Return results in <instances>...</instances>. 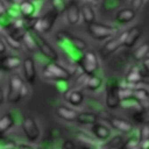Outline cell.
Wrapping results in <instances>:
<instances>
[{
	"label": "cell",
	"instance_id": "8fae6325",
	"mask_svg": "<svg viewBox=\"0 0 149 149\" xmlns=\"http://www.w3.org/2000/svg\"><path fill=\"white\" fill-rule=\"evenodd\" d=\"M120 45H122V42L120 40V37H115V38H109L102 47V49L100 50V55L101 57L106 58L109 55H112L113 52H115L118 50V48H120Z\"/></svg>",
	"mask_w": 149,
	"mask_h": 149
},
{
	"label": "cell",
	"instance_id": "d590c367",
	"mask_svg": "<svg viewBox=\"0 0 149 149\" xmlns=\"http://www.w3.org/2000/svg\"><path fill=\"white\" fill-rule=\"evenodd\" d=\"M132 7H133V9L134 10H136V9H139L141 6H142V3H143V0H132Z\"/></svg>",
	"mask_w": 149,
	"mask_h": 149
},
{
	"label": "cell",
	"instance_id": "ab89813d",
	"mask_svg": "<svg viewBox=\"0 0 149 149\" xmlns=\"http://www.w3.org/2000/svg\"><path fill=\"white\" fill-rule=\"evenodd\" d=\"M7 12V6L5 5V2L2 0H0V14H3Z\"/></svg>",
	"mask_w": 149,
	"mask_h": 149
},
{
	"label": "cell",
	"instance_id": "5b68a950",
	"mask_svg": "<svg viewBox=\"0 0 149 149\" xmlns=\"http://www.w3.org/2000/svg\"><path fill=\"white\" fill-rule=\"evenodd\" d=\"M79 66L81 68L83 72L86 73L87 76H92L95 73V71L99 68V62L98 57L93 51H85L80 61L78 62Z\"/></svg>",
	"mask_w": 149,
	"mask_h": 149
},
{
	"label": "cell",
	"instance_id": "30bf717a",
	"mask_svg": "<svg viewBox=\"0 0 149 149\" xmlns=\"http://www.w3.org/2000/svg\"><path fill=\"white\" fill-rule=\"evenodd\" d=\"M22 66H23V73H24L26 80L30 84L34 83L35 78H36V68H35L34 59L30 58V57L24 58V61L22 63Z\"/></svg>",
	"mask_w": 149,
	"mask_h": 149
},
{
	"label": "cell",
	"instance_id": "7bdbcfd3",
	"mask_svg": "<svg viewBox=\"0 0 149 149\" xmlns=\"http://www.w3.org/2000/svg\"><path fill=\"white\" fill-rule=\"evenodd\" d=\"M86 2H90V3H93V2H95L97 0H85Z\"/></svg>",
	"mask_w": 149,
	"mask_h": 149
},
{
	"label": "cell",
	"instance_id": "b9f144b4",
	"mask_svg": "<svg viewBox=\"0 0 149 149\" xmlns=\"http://www.w3.org/2000/svg\"><path fill=\"white\" fill-rule=\"evenodd\" d=\"M3 102V93H2V90L0 88V105H2Z\"/></svg>",
	"mask_w": 149,
	"mask_h": 149
},
{
	"label": "cell",
	"instance_id": "4316f807",
	"mask_svg": "<svg viewBox=\"0 0 149 149\" xmlns=\"http://www.w3.org/2000/svg\"><path fill=\"white\" fill-rule=\"evenodd\" d=\"M134 98H136L143 105L144 102H149V92L143 87L134 88Z\"/></svg>",
	"mask_w": 149,
	"mask_h": 149
},
{
	"label": "cell",
	"instance_id": "836d02e7",
	"mask_svg": "<svg viewBox=\"0 0 149 149\" xmlns=\"http://www.w3.org/2000/svg\"><path fill=\"white\" fill-rule=\"evenodd\" d=\"M140 137L139 139H130L127 141V143L125 144V149H132V148H135V147H139L140 146Z\"/></svg>",
	"mask_w": 149,
	"mask_h": 149
},
{
	"label": "cell",
	"instance_id": "8992f818",
	"mask_svg": "<svg viewBox=\"0 0 149 149\" xmlns=\"http://www.w3.org/2000/svg\"><path fill=\"white\" fill-rule=\"evenodd\" d=\"M87 30L93 38L99 40V41L109 38L114 34L113 27L104 24V23H98V22H93L91 24H87Z\"/></svg>",
	"mask_w": 149,
	"mask_h": 149
},
{
	"label": "cell",
	"instance_id": "60d3db41",
	"mask_svg": "<svg viewBox=\"0 0 149 149\" xmlns=\"http://www.w3.org/2000/svg\"><path fill=\"white\" fill-rule=\"evenodd\" d=\"M28 94V86L26 85V84H23V86H22V88H21V95L22 97H26Z\"/></svg>",
	"mask_w": 149,
	"mask_h": 149
},
{
	"label": "cell",
	"instance_id": "ac0fdd59",
	"mask_svg": "<svg viewBox=\"0 0 149 149\" xmlns=\"http://www.w3.org/2000/svg\"><path fill=\"white\" fill-rule=\"evenodd\" d=\"M134 17H135V10L132 8H122L118 10V13L115 14V20L120 23L130 22Z\"/></svg>",
	"mask_w": 149,
	"mask_h": 149
},
{
	"label": "cell",
	"instance_id": "1f68e13d",
	"mask_svg": "<svg viewBox=\"0 0 149 149\" xmlns=\"http://www.w3.org/2000/svg\"><path fill=\"white\" fill-rule=\"evenodd\" d=\"M78 139H79L81 142L87 143L88 146H95V144H97L93 139H91L90 136H87L86 134H83V133H79V134H78Z\"/></svg>",
	"mask_w": 149,
	"mask_h": 149
},
{
	"label": "cell",
	"instance_id": "ba28073f",
	"mask_svg": "<svg viewBox=\"0 0 149 149\" xmlns=\"http://www.w3.org/2000/svg\"><path fill=\"white\" fill-rule=\"evenodd\" d=\"M22 129L26 137L34 142L40 137V128L37 126L36 120L33 116H26L22 121Z\"/></svg>",
	"mask_w": 149,
	"mask_h": 149
},
{
	"label": "cell",
	"instance_id": "ee69618b",
	"mask_svg": "<svg viewBox=\"0 0 149 149\" xmlns=\"http://www.w3.org/2000/svg\"><path fill=\"white\" fill-rule=\"evenodd\" d=\"M146 81H147V83H148V84H149V77H148V79H147V80H146Z\"/></svg>",
	"mask_w": 149,
	"mask_h": 149
},
{
	"label": "cell",
	"instance_id": "cb8c5ba5",
	"mask_svg": "<svg viewBox=\"0 0 149 149\" xmlns=\"http://www.w3.org/2000/svg\"><path fill=\"white\" fill-rule=\"evenodd\" d=\"M22 42H23V44L27 47V49H28L29 51H35V50L37 49L36 41H35V38H34V36H33V33H31L30 30L27 31V34H26L24 37L22 38Z\"/></svg>",
	"mask_w": 149,
	"mask_h": 149
},
{
	"label": "cell",
	"instance_id": "ffe728a7",
	"mask_svg": "<svg viewBox=\"0 0 149 149\" xmlns=\"http://www.w3.org/2000/svg\"><path fill=\"white\" fill-rule=\"evenodd\" d=\"M78 123L81 125H88V123H95L98 121V115L95 113H90V112H83V113H78L77 120Z\"/></svg>",
	"mask_w": 149,
	"mask_h": 149
},
{
	"label": "cell",
	"instance_id": "d4e9b609",
	"mask_svg": "<svg viewBox=\"0 0 149 149\" xmlns=\"http://www.w3.org/2000/svg\"><path fill=\"white\" fill-rule=\"evenodd\" d=\"M149 54V43H142L140 47L136 48L134 51V58L137 61H143Z\"/></svg>",
	"mask_w": 149,
	"mask_h": 149
},
{
	"label": "cell",
	"instance_id": "74e56055",
	"mask_svg": "<svg viewBox=\"0 0 149 149\" xmlns=\"http://www.w3.org/2000/svg\"><path fill=\"white\" fill-rule=\"evenodd\" d=\"M140 149H149V140H143L140 142Z\"/></svg>",
	"mask_w": 149,
	"mask_h": 149
},
{
	"label": "cell",
	"instance_id": "7a4b0ae2",
	"mask_svg": "<svg viewBox=\"0 0 149 149\" xmlns=\"http://www.w3.org/2000/svg\"><path fill=\"white\" fill-rule=\"evenodd\" d=\"M43 76L52 80H68L71 76L70 71L63 68L62 65L56 64V62H50L43 68Z\"/></svg>",
	"mask_w": 149,
	"mask_h": 149
},
{
	"label": "cell",
	"instance_id": "6da1fadb",
	"mask_svg": "<svg viewBox=\"0 0 149 149\" xmlns=\"http://www.w3.org/2000/svg\"><path fill=\"white\" fill-rule=\"evenodd\" d=\"M57 16H58V12L52 8L50 10H48L43 16L37 17L34 21V24H33L31 29H34V30H36V31H38L41 34L42 33H48L54 27Z\"/></svg>",
	"mask_w": 149,
	"mask_h": 149
},
{
	"label": "cell",
	"instance_id": "e0dca14e",
	"mask_svg": "<svg viewBox=\"0 0 149 149\" xmlns=\"http://www.w3.org/2000/svg\"><path fill=\"white\" fill-rule=\"evenodd\" d=\"M92 133L94 134V136L99 140H107L111 135V130L108 127H106L105 125H101V123H93L92 126Z\"/></svg>",
	"mask_w": 149,
	"mask_h": 149
},
{
	"label": "cell",
	"instance_id": "52a82bcc",
	"mask_svg": "<svg viewBox=\"0 0 149 149\" xmlns=\"http://www.w3.org/2000/svg\"><path fill=\"white\" fill-rule=\"evenodd\" d=\"M9 87H8V101L12 104H16L21 98V88L23 86V81L19 76H12L9 78Z\"/></svg>",
	"mask_w": 149,
	"mask_h": 149
},
{
	"label": "cell",
	"instance_id": "4dcf8cb0",
	"mask_svg": "<svg viewBox=\"0 0 149 149\" xmlns=\"http://www.w3.org/2000/svg\"><path fill=\"white\" fill-rule=\"evenodd\" d=\"M51 5L54 9H56L57 12H62V10H65L68 3H65L64 0H51Z\"/></svg>",
	"mask_w": 149,
	"mask_h": 149
},
{
	"label": "cell",
	"instance_id": "d6986e66",
	"mask_svg": "<svg viewBox=\"0 0 149 149\" xmlns=\"http://www.w3.org/2000/svg\"><path fill=\"white\" fill-rule=\"evenodd\" d=\"M0 64H1V68L5 70H13L20 66L21 61L16 56H6L0 58Z\"/></svg>",
	"mask_w": 149,
	"mask_h": 149
},
{
	"label": "cell",
	"instance_id": "9c48e42d",
	"mask_svg": "<svg viewBox=\"0 0 149 149\" xmlns=\"http://www.w3.org/2000/svg\"><path fill=\"white\" fill-rule=\"evenodd\" d=\"M65 16L69 24H77L81 17V9L74 1H70L65 8Z\"/></svg>",
	"mask_w": 149,
	"mask_h": 149
},
{
	"label": "cell",
	"instance_id": "277c9868",
	"mask_svg": "<svg viewBox=\"0 0 149 149\" xmlns=\"http://www.w3.org/2000/svg\"><path fill=\"white\" fill-rule=\"evenodd\" d=\"M119 83L115 78H109L106 83V105L109 108H116L120 105Z\"/></svg>",
	"mask_w": 149,
	"mask_h": 149
},
{
	"label": "cell",
	"instance_id": "7c38bea8",
	"mask_svg": "<svg viewBox=\"0 0 149 149\" xmlns=\"http://www.w3.org/2000/svg\"><path fill=\"white\" fill-rule=\"evenodd\" d=\"M36 1V0H35ZM33 0H23L19 3L21 15L26 19H33L38 10H36V3Z\"/></svg>",
	"mask_w": 149,
	"mask_h": 149
},
{
	"label": "cell",
	"instance_id": "d6a6232c",
	"mask_svg": "<svg viewBox=\"0 0 149 149\" xmlns=\"http://www.w3.org/2000/svg\"><path fill=\"white\" fill-rule=\"evenodd\" d=\"M140 140H149V125H143L140 130Z\"/></svg>",
	"mask_w": 149,
	"mask_h": 149
},
{
	"label": "cell",
	"instance_id": "e575fe53",
	"mask_svg": "<svg viewBox=\"0 0 149 149\" xmlns=\"http://www.w3.org/2000/svg\"><path fill=\"white\" fill-rule=\"evenodd\" d=\"M63 149H76V146L71 140H66L63 144Z\"/></svg>",
	"mask_w": 149,
	"mask_h": 149
},
{
	"label": "cell",
	"instance_id": "7402d4cb",
	"mask_svg": "<svg viewBox=\"0 0 149 149\" xmlns=\"http://www.w3.org/2000/svg\"><path fill=\"white\" fill-rule=\"evenodd\" d=\"M14 123V119L10 113H7V114H3L1 118H0V134H3L6 133Z\"/></svg>",
	"mask_w": 149,
	"mask_h": 149
},
{
	"label": "cell",
	"instance_id": "44dd1931",
	"mask_svg": "<svg viewBox=\"0 0 149 149\" xmlns=\"http://www.w3.org/2000/svg\"><path fill=\"white\" fill-rule=\"evenodd\" d=\"M126 80L128 84H139L142 81V74L140 72V69L134 66L130 69V71L127 73Z\"/></svg>",
	"mask_w": 149,
	"mask_h": 149
},
{
	"label": "cell",
	"instance_id": "8d00e7d4",
	"mask_svg": "<svg viewBox=\"0 0 149 149\" xmlns=\"http://www.w3.org/2000/svg\"><path fill=\"white\" fill-rule=\"evenodd\" d=\"M6 49H7V44H6L5 40H2V38L0 37V55L5 54V52H6Z\"/></svg>",
	"mask_w": 149,
	"mask_h": 149
},
{
	"label": "cell",
	"instance_id": "f546056e",
	"mask_svg": "<svg viewBox=\"0 0 149 149\" xmlns=\"http://www.w3.org/2000/svg\"><path fill=\"white\" fill-rule=\"evenodd\" d=\"M7 13L15 20V19H17V17H20V15H21V10H20V6H19V3H12V6L9 7V8H7Z\"/></svg>",
	"mask_w": 149,
	"mask_h": 149
},
{
	"label": "cell",
	"instance_id": "f1b7e54d",
	"mask_svg": "<svg viewBox=\"0 0 149 149\" xmlns=\"http://www.w3.org/2000/svg\"><path fill=\"white\" fill-rule=\"evenodd\" d=\"M3 40H5L6 44L9 45V48H13V49H15V50H20V49H21V43H20V41L13 38L9 34H7V35L3 37Z\"/></svg>",
	"mask_w": 149,
	"mask_h": 149
},
{
	"label": "cell",
	"instance_id": "4fadbf2b",
	"mask_svg": "<svg viewBox=\"0 0 149 149\" xmlns=\"http://www.w3.org/2000/svg\"><path fill=\"white\" fill-rule=\"evenodd\" d=\"M56 114L65 121H74L77 120V116H78V113L74 109L64 105H59L56 107Z\"/></svg>",
	"mask_w": 149,
	"mask_h": 149
},
{
	"label": "cell",
	"instance_id": "603a6c76",
	"mask_svg": "<svg viewBox=\"0 0 149 149\" xmlns=\"http://www.w3.org/2000/svg\"><path fill=\"white\" fill-rule=\"evenodd\" d=\"M83 100H84V94L78 90L71 91L68 94V101L73 106H79L83 102Z\"/></svg>",
	"mask_w": 149,
	"mask_h": 149
},
{
	"label": "cell",
	"instance_id": "f6af8a7d",
	"mask_svg": "<svg viewBox=\"0 0 149 149\" xmlns=\"http://www.w3.org/2000/svg\"><path fill=\"white\" fill-rule=\"evenodd\" d=\"M0 69H1V64H0Z\"/></svg>",
	"mask_w": 149,
	"mask_h": 149
},
{
	"label": "cell",
	"instance_id": "3957f363",
	"mask_svg": "<svg viewBox=\"0 0 149 149\" xmlns=\"http://www.w3.org/2000/svg\"><path fill=\"white\" fill-rule=\"evenodd\" d=\"M30 31L33 33V36H34V38L36 41V44H37V49L41 51V54L44 57H47L48 59H50L52 62H56L58 59V54L51 47V44L44 40V37L41 35V33H38V31L34 30V29H31Z\"/></svg>",
	"mask_w": 149,
	"mask_h": 149
},
{
	"label": "cell",
	"instance_id": "f35d334b",
	"mask_svg": "<svg viewBox=\"0 0 149 149\" xmlns=\"http://www.w3.org/2000/svg\"><path fill=\"white\" fill-rule=\"evenodd\" d=\"M142 64H143V68L149 72V56H147V57L142 61Z\"/></svg>",
	"mask_w": 149,
	"mask_h": 149
},
{
	"label": "cell",
	"instance_id": "484cf974",
	"mask_svg": "<svg viewBox=\"0 0 149 149\" xmlns=\"http://www.w3.org/2000/svg\"><path fill=\"white\" fill-rule=\"evenodd\" d=\"M101 83H102V80H101L100 77H98L95 74H92V76H88L87 77V80H86V84L85 85H86V87L88 90L95 91V90H98L100 87Z\"/></svg>",
	"mask_w": 149,
	"mask_h": 149
},
{
	"label": "cell",
	"instance_id": "5bb4252c",
	"mask_svg": "<svg viewBox=\"0 0 149 149\" xmlns=\"http://www.w3.org/2000/svg\"><path fill=\"white\" fill-rule=\"evenodd\" d=\"M81 17H83V21L86 23V24H91L93 22H95V12L92 7V5L90 2H85L81 7Z\"/></svg>",
	"mask_w": 149,
	"mask_h": 149
},
{
	"label": "cell",
	"instance_id": "2e32d148",
	"mask_svg": "<svg viewBox=\"0 0 149 149\" xmlns=\"http://www.w3.org/2000/svg\"><path fill=\"white\" fill-rule=\"evenodd\" d=\"M141 34H142V31L140 30V28H137V27L130 28L129 30H127V36H126L123 45L127 47V48H132L137 42V40L140 38Z\"/></svg>",
	"mask_w": 149,
	"mask_h": 149
},
{
	"label": "cell",
	"instance_id": "9a60e30c",
	"mask_svg": "<svg viewBox=\"0 0 149 149\" xmlns=\"http://www.w3.org/2000/svg\"><path fill=\"white\" fill-rule=\"evenodd\" d=\"M109 123L113 128H115L116 130L121 132V133H130L133 130V125L123 119H119V118H112L109 120Z\"/></svg>",
	"mask_w": 149,
	"mask_h": 149
},
{
	"label": "cell",
	"instance_id": "83f0119b",
	"mask_svg": "<svg viewBox=\"0 0 149 149\" xmlns=\"http://www.w3.org/2000/svg\"><path fill=\"white\" fill-rule=\"evenodd\" d=\"M119 95H120L121 101L126 100V99H129V98H133L134 97V88L133 87H128V86L120 87L119 88Z\"/></svg>",
	"mask_w": 149,
	"mask_h": 149
}]
</instances>
